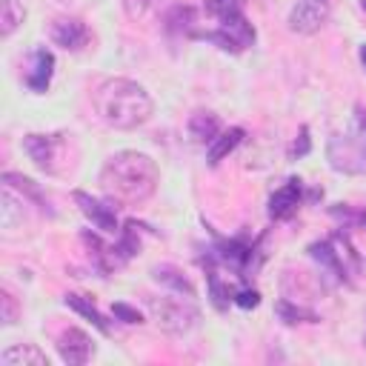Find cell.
Returning a JSON list of instances; mask_svg holds the SVG:
<instances>
[{
    "label": "cell",
    "instance_id": "obj_22",
    "mask_svg": "<svg viewBox=\"0 0 366 366\" xmlns=\"http://www.w3.org/2000/svg\"><path fill=\"white\" fill-rule=\"evenodd\" d=\"M274 312L280 315V320L283 323H289V326H295V323H317V315L312 312V309H303V306H295L292 300H277L274 303Z\"/></svg>",
    "mask_w": 366,
    "mask_h": 366
},
{
    "label": "cell",
    "instance_id": "obj_27",
    "mask_svg": "<svg viewBox=\"0 0 366 366\" xmlns=\"http://www.w3.org/2000/svg\"><path fill=\"white\" fill-rule=\"evenodd\" d=\"M0 303H3V323H14V317H17V309H14V297H11L9 292H3Z\"/></svg>",
    "mask_w": 366,
    "mask_h": 366
},
{
    "label": "cell",
    "instance_id": "obj_13",
    "mask_svg": "<svg viewBox=\"0 0 366 366\" xmlns=\"http://www.w3.org/2000/svg\"><path fill=\"white\" fill-rule=\"evenodd\" d=\"M309 254H312L329 274H335L337 280H349V272H346V266H343V260H340V254H337V249H335L332 240H317V243H312V246H309Z\"/></svg>",
    "mask_w": 366,
    "mask_h": 366
},
{
    "label": "cell",
    "instance_id": "obj_18",
    "mask_svg": "<svg viewBox=\"0 0 366 366\" xmlns=\"http://www.w3.org/2000/svg\"><path fill=\"white\" fill-rule=\"evenodd\" d=\"M243 129L240 126H232V129H226V132H220L212 143H209V154H206V160H209V166H217L229 152H234L237 149V143L243 140Z\"/></svg>",
    "mask_w": 366,
    "mask_h": 366
},
{
    "label": "cell",
    "instance_id": "obj_6",
    "mask_svg": "<svg viewBox=\"0 0 366 366\" xmlns=\"http://www.w3.org/2000/svg\"><path fill=\"white\" fill-rule=\"evenodd\" d=\"M332 3L335 0H295L289 11V29L295 34H315L326 26L332 17Z\"/></svg>",
    "mask_w": 366,
    "mask_h": 366
},
{
    "label": "cell",
    "instance_id": "obj_1",
    "mask_svg": "<svg viewBox=\"0 0 366 366\" xmlns=\"http://www.w3.org/2000/svg\"><path fill=\"white\" fill-rule=\"evenodd\" d=\"M157 183V163L143 152H114L100 169V186L114 203L137 206L154 194Z\"/></svg>",
    "mask_w": 366,
    "mask_h": 366
},
{
    "label": "cell",
    "instance_id": "obj_16",
    "mask_svg": "<svg viewBox=\"0 0 366 366\" xmlns=\"http://www.w3.org/2000/svg\"><path fill=\"white\" fill-rule=\"evenodd\" d=\"M140 223L137 220H126L123 223V229H120V240L112 246L114 249V257H117V263L123 266L129 257H134L137 252H140Z\"/></svg>",
    "mask_w": 366,
    "mask_h": 366
},
{
    "label": "cell",
    "instance_id": "obj_21",
    "mask_svg": "<svg viewBox=\"0 0 366 366\" xmlns=\"http://www.w3.org/2000/svg\"><path fill=\"white\" fill-rule=\"evenodd\" d=\"M66 306L74 309L77 315H83L94 329H100L103 335H109V323H106V317L94 309V303H92L89 297H83V295H66Z\"/></svg>",
    "mask_w": 366,
    "mask_h": 366
},
{
    "label": "cell",
    "instance_id": "obj_20",
    "mask_svg": "<svg viewBox=\"0 0 366 366\" xmlns=\"http://www.w3.org/2000/svg\"><path fill=\"white\" fill-rule=\"evenodd\" d=\"M152 274H154L157 283H166L172 292L186 295V297H194V286H192L189 277H183V272H177L174 266H154Z\"/></svg>",
    "mask_w": 366,
    "mask_h": 366
},
{
    "label": "cell",
    "instance_id": "obj_5",
    "mask_svg": "<svg viewBox=\"0 0 366 366\" xmlns=\"http://www.w3.org/2000/svg\"><path fill=\"white\" fill-rule=\"evenodd\" d=\"M146 306L157 329H163L166 335H186L200 320V312L197 306H192V297H146Z\"/></svg>",
    "mask_w": 366,
    "mask_h": 366
},
{
    "label": "cell",
    "instance_id": "obj_2",
    "mask_svg": "<svg viewBox=\"0 0 366 366\" xmlns=\"http://www.w3.org/2000/svg\"><path fill=\"white\" fill-rule=\"evenodd\" d=\"M94 109L103 123H109L112 129L129 132L143 126L152 117L154 103L140 83L126 77H109L94 92Z\"/></svg>",
    "mask_w": 366,
    "mask_h": 366
},
{
    "label": "cell",
    "instance_id": "obj_8",
    "mask_svg": "<svg viewBox=\"0 0 366 366\" xmlns=\"http://www.w3.org/2000/svg\"><path fill=\"white\" fill-rule=\"evenodd\" d=\"M300 200H303V183H300V177H289L280 189L272 192V197H269V217L272 220H289L297 212Z\"/></svg>",
    "mask_w": 366,
    "mask_h": 366
},
{
    "label": "cell",
    "instance_id": "obj_30",
    "mask_svg": "<svg viewBox=\"0 0 366 366\" xmlns=\"http://www.w3.org/2000/svg\"><path fill=\"white\" fill-rule=\"evenodd\" d=\"M360 6H363V11H366V0H360Z\"/></svg>",
    "mask_w": 366,
    "mask_h": 366
},
{
    "label": "cell",
    "instance_id": "obj_10",
    "mask_svg": "<svg viewBox=\"0 0 366 366\" xmlns=\"http://www.w3.org/2000/svg\"><path fill=\"white\" fill-rule=\"evenodd\" d=\"M71 197H74V203L80 206V212L100 229V232H109V234H114V232H120V226H117V214H114V206H106L103 200H97V197H92L89 192H71Z\"/></svg>",
    "mask_w": 366,
    "mask_h": 366
},
{
    "label": "cell",
    "instance_id": "obj_26",
    "mask_svg": "<svg viewBox=\"0 0 366 366\" xmlns=\"http://www.w3.org/2000/svg\"><path fill=\"white\" fill-rule=\"evenodd\" d=\"M309 149H312V143H309V129L303 126L300 134H297V140H295L292 149H289V157H292V160H295V157H303V154H309Z\"/></svg>",
    "mask_w": 366,
    "mask_h": 366
},
{
    "label": "cell",
    "instance_id": "obj_29",
    "mask_svg": "<svg viewBox=\"0 0 366 366\" xmlns=\"http://www.w3.org/2000/svg\"><path fill=\"white\" fill-rule=\"evenodd\" d=\"M357 220H360V223L366 226V212H360V214H357Z\"/></svg>",
    "mask_w": 366,
    "mask_h": 366
},
{
    "label": "cell",
    "instance_id": "obj_17",
    "mask_svg": "<svg viewBox=\"0 0 366 366\" xmlns=\"http://www.w3.org/2000/svg\"><path fill=\"white\" fill-rule=\"evenodd\" d=\"M189 134L197 143H212L220 134V117L212 112H194L189 117Z\"/></svg>",
    "mask_w": 366,
    "mask_h": 366
},
{
    "label": "cell",
    "instance_id": "obj_14",
    "mask_svg": "<svg viewBox=\"0 0 366 366\" xmlns=\"http://www.w3.org/2000/svg\"><path fill=\"white\" fill-rule=\"evenodd\" d=\"M3 366H49V357L34 343H14L0 355Z\"/></svg>",
    "mask_w": 366,
    "mask_h": 366
},
{
    "label": "cell",
    "instance_id": "obj_19",
    "mask_svg": "<svg viewBox=\"0 0 366 366\" xmlns=\"http://www.w3.org/2000/svg\"><path fill=\"white\" fill-rule=\"evenodd\" d=\"M3 186H9V189H17L23 197H29L31 203H37L40 209H46V212H49L46 194L40 192V186H37L34 180H29V177H23V174H14V172H6V174H3Z\"/></svg>",
    "mask_w": 366,
    "mask_h": 366
},
{
    "label": "cell",
    "instance_id": "obj_4",
    "mask_svg": "<svg viewBox=\"0 0 366 366\" xmlns=\"http://www.w3.org/2000/svg\"><path fill=\"white\" fill-rule=\"evenodd\" d=\"M326 154L335 172L343 174H366V109H355L352 132L332 134L326 143Z\"/></svg>",
    "mask_w": 366,
    "mask_h": 366
},
{
    "label": "cell",
    "instance_id": "obj_7",
    "mask_svg": "<svg viewBox=\"0 0 366 366\" xmlns=\"http://www.w3.org/2000/svg\"><path fill=\"white\" fill-rule=\"evenodd\" d=\"M57 352H60L63 363H69V366H83V363L94 355V343H92V337H89L83 329L69 326V329H63L60 337H57Z\"/></svg>",
    "mask_w": 366,
    "mask_h": 366
},
{
    "label": "cell",
    "instance_id": "obj_28",
    "mask_svg": "<svg viewBox=\"0 0 366 366\" xmlns=\"http://www.w3.org/2000/svg\"><path fill=\"white\" fill-rule=\"evenodd\" d=\"M360 60H363V66H366V43L360 46Z\"/></svg>",
    "mask_w": 366,
    "mask_h": 366
},
{
    "label": "cell",
    "instance_id": "obj_24",
    "mask_svg": "<svg viewBox=\"0 0 366 366\" xmlns=\"http://www.w3.org/2000/svg\"><path fill=\"white\" fill-rule=\"evenodd\" d=\"M240 309H254L257 303H260V295H257V289H252V286H243V289H237L234 292V297H232Z\"/></svg>",
    "mask_w": 366,
    "mask_h": 366
},
{
    "label": "cell",
    "instance_id": "obj_25",
    "mask_svg": "<svg viewBox=\"0 0 366 366\" xmlns=\"http://www.w3.org/2000/svg\"><path fill=\"white\" fill-rule=\"evenodd\" d=\"M112 315L117 317V320H123V323H143V317H140V312L134 309V306H129V303H114L112 306Z\"/></svg>",
    "mask_w": 366,
    "mask_h": 366
},
{
    "label": "cell",
    "instance_id": "obj_3",
    "mask_svg": "<svg viewBox=\"0 0 366 366\" xmlns=\"http://www.w3.org/2000/svg\"><path fill=\"white\" fill-rule=\"evenodd\" d=\"M206 11L217 17V29L214 31H192V37L209 40L232 54H237L254 43V29L246 20V14L234 6V0H206Z\"/></svg>",
    "mask_w": 366,
    "mask_h": 366
},
{
    "label": "cell",
    "instance_id": "obj_9",
    "mask_svg": "<svg viewBox=\"0 0 366 366\" xmlns=\"http://www.w3.org/2000/svg\"><path fill=\"white\" fill-rule=\"evenodd\" d=\"M23 149L34 160L37 169H43L49 174L57 172L54 160H57V149H60V134H26L23 137Z\"/></svg>",
    "mask_w": 366,
    "mask_h": 366
},
{
    "label": "cell",
    "instance_id": "obj_12",
    "mask_svg": "<svg viewBox=\"0 0 366 366\" xmlns=\"http://www.w3.org/2000/svg\"><path fill=\"white\" fill-rule=\"evenodd\" d=\"M51 74H54V54L49 49H34L31 54V69L26 74V86L31 92H46L49 83H51Z\"/></svg>",
    "mask_w": 366,
    "mask_h": 366
},
{
    "label": "cell",
    "instance_id": "obj_11",
    "mask_svg": "<svg viewBox=\"0 0 366 366\" xmlns=\"http://www.w3.org/2000/svg\"><path fill=\"white\" fill-rule=\"evenodd\" d=\"M49 31H51V40H54L57 46L69 49V51L83 49L86 40H89V29H86V23H80L77 17H60V20L51 23Z\"/></svg>",
    "mask_w": 366,
    "mask_h": 366
},
{
    "label": "cell",
    "instance_id": "obj_23",
    "mask_svg": "<svg viewBox=\"0 0 366 366\" xmlns=\"http://www.w3.org/2000/svg\"><path fill=\"white\" fill-rule=\"evenodd\" d=\"M26 17V9L17 0H0V34L9 37Z\"/></svg>",
    "mask_w": 366,
    "mask_h": 366
},
{
    "label": "cell",
    "instance_id": "obj_15",
    "mask_svg": "<svg viewBox=\"0 0 366 366\" xmlns=\"http://www.w3.org/2000/svg\"><path fill=\"white\" fill-rule=\"evenodd\" d=\"M197 20V9L194 6H172L166 14H163V29L169 34H189L192 37V26Z\"/></svg>",
    "mask_w": 366,
    "mask_h": 366
}]
</instances>
